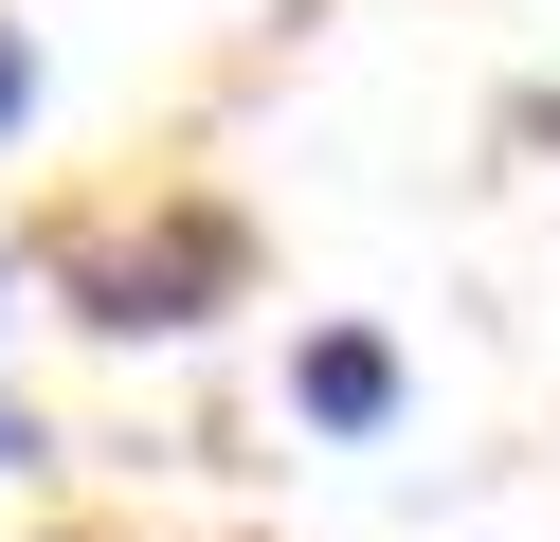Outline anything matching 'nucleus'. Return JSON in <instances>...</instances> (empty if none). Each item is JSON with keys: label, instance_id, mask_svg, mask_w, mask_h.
Returning <instances> with one entry per match:
<instances>
[{"label": "nucleus", "instance_id": "4", "mask_svg": "<svg viewBox=\"0 0 560 542\" xmlns=\"http://www.w3.org/2000/svg\"><path fill=\"white\" fill-rule=\"evenodd\" d=\"M0 470H55V434H37V397L0 380Z\"/></svg>", "mask_w": 560, "mask_h": 542}, {"label": "nucleus", "instance_id": "5", "mask_svg": "<svg viewBox=\"0 0 560 542\" xmlns=\"http://www.w3.org/2000/svg\"><path fill=\"white\" fill-rule=\"evenodd\" d=\"M19 308H37V253H19V235H0V325H19Z\"/></svg>", "mask_w": 560, "mask_h": 542}, {"label": "nucleus", "instance_id": "3", "mask_svg": "<svg viewBox=\"0 0 560 542\" xmlns=\"http://www.w3.org/2000/svg\"><path fill=\"white\" fill-rule=\"evenodd\" d=\"M37 91H55V72H37V36H19V19H0V145H19V127H37Z\"/></svg>", "mask_w": 560, "mask_h": 542}, {"label": "nucleus", "instance_id": "1", "mask_svg": "<svg viewBox=\"0 0 560 542\" xmlns=\"http://www.w3.org/2000/svg\"><path fill=\"white\" fill-rule=\"evenodd\" d=\"M37 289L73 325H109V344H199V325L254 289V235H235V199H91L73 235L37 253Z\"/></svg>", "mask_w": 560, "mask_h": 542}, {"label": "nucleus", "instance_id": "2", "mask_svg": "<svg viewBox=\"0 0 560 542\" xmlns=\"http://www.w3.org/2000/svg\"><path fill=\"white\" fill-rule=\"evenodd\" d=\"M398 397H416V361L380 344V325H307L290 344V434H326V452H380Z\"/></svg>", "mask_w": 560, "mask_h": 542}]
</instances>
